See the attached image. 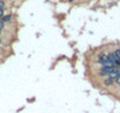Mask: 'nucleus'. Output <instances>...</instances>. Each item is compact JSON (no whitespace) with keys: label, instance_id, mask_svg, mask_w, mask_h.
Here are the masks:
<instances>
[{"label":"nucleus","instance_id":"2","mask_svg":"<svg viewBox=\"0 0 120 113\" xmlns=\"http://www.w3.org/2000/svg\"><path fill=\"white\" fill-rule=\"evenodd\" d=\"M12 20V14H4V17L1 18V21L4 23H10Z\"/></svg>","mask_w":120,"mask_h":113},{"label":"nucleus","instance_id":"5","mask_svg":"<svg viewBox=\"0 0 120 113\" xmlns=\"http://www.w3.org/2000/svg\"><path fill=\"white\" fill-rule=\"evenodd\" d=\"M4 28H5V23L0 20V32H1V31H4Z\"/></svg>","mask_w":120,"mask_h":113},{"label":"nucleus","instance_id":"1","mask_svg":"<svg viewBox=\"0 0 120 113\" xmlns=\"http://www.w3.org/2000/svg\"><path fill=\"white\" fill-rule=\"evenodd\" d=\"M97 61H98L99 64H101L102 66H106V65H107V54H106V53L100 54L98 58H97Z\"/></svg>","mask_w":120,"mask_h":113},{"label":"nucleus","instance_id":"9","mask_svg":"<svg viewBox=\"0 0 120 113\" xmlns=\"http://www.w3.org/2000/svg\"><path fill=\"white\" fill-rule=\"evenodd\" d=\"M0 34H1V32H0Z\"/></svg>","mask_w":120,"mask_h":113},{"label":"nucleus","instance_id":"6","mask_svg":"<svg viewBox=\"0 0 120 113\" xmlns=\"http://www.w3.org/2000/svg\"><path fill=\"white\" fill-rule=\"evenodd\" d=\"M114 83H115V84H118V85H120V74H119V75H118V78L114 80Z\"/></svg>","mask_w":120,"mask_h":113},{"label":"nucleus","instance_id":"4","mask_svg":"<svg viewBox=\"0 0 120 113\" xmlns=\"http://www.w3.org/2000/svg\"><path fill=\"white\" fill-rule=\"evenodd\" d=\"M5 6H6L5 1H4V0H0V10H4V8H5Z\"/></svg>","mask_w":120,"mask_h":113},{"label":"nucleus","instance_id":"8","mask_svg":"<svg viewBox=\"0 0 120 113\" xmlns=\"http://www.w3.org/2000/svg\"><path fill=\"white\" fill-rule=\"evenodd\" d=\"M0 44H1V38H0Z\"/></svg>","mask_w":120,"mask_h":113},{"label":"nucleus","instance_id":"3","mask_svg":"<svg viewBox=\"0 0 120 113\" xmlns=\"http://www.w3.org/2000/svg\"><path fill=\"white\" fill-rule=\"evenodd\" d=\"M113 83H114V81H113V80H111V79H109V78H107V77H106V79L104 80V85H105L106 87L111 86V85H112Z\"/></svg>","mask_w":120,"mask_h":113},{"label":"nucleus","instance_id":"7","mask_svg":"<svg viewBox=\"0 0 120 113\" xmlns=\"http://www.w3.org/2000/svg\"><path fill=\"white\" fill-rule=\"evenodd\" d=\"M68 1H70V3H73V1H74V0H68Z\"/></svg>","mask_w":120,"mask_h":113}]
</instances>
